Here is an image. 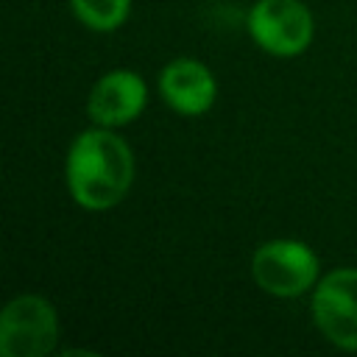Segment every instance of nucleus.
<instances>
[{
  "instance_id": "obj_1",
  "label": "nucleus",
  "mask_w": 357,
  "mask_h": 357,
  "mask_svg": "<svg viewBox=\"0 0 357 357\" xmlns=\"http://www.w3.org/2000/svg\"><path fill=\"white\" fill-rule=\"evenodd\" d=\"M64 178L81 209L106 212L117 206L134 184V153L112 128H86L70 142Z\"/></svg>"
},
{
  "instance_id": "obj_3",
  "label": "nucleus",
  "mask_w": 357,
  "mask_h": 357,
  "mask_svg": "<svg viewBox=\"0 0 357 357\" xmlns=\"http://www.w3.org/2000/svg\"><path fill=\"white\" fill-rule=\"evenodd\" d=\"M59 343L56 307L39 293L14 296L0 315L3 357H45Z\"/></svg>"
},
{
  "instance_id": "obj_6",
  "label": "nucleus",
  "mask_w": 357,
  "mask_h": 357,
  "mask_svg": "<svg viewBox=\"0 0 357 357\" xmlns=\"http://www.w3.org/2000/svg\"><path fill=\"white\" fill-rule=\"evenodd\" d=\"M148 103V86L134 70H112L98 78L86 98V114L95 126L120 128L134 123Z\"/></svg>"
},
{
  "instance_id": "obj_7",
  "label": "nucleus",
  "mask_w": 357,
  "mask_h": 357,
  "mask_svg": "<svg viewBox=\"0 0 357 357\" xmlns=\"http://www.w3.org/2000/svg\"><path fill=\"white\" fill-rule=\"evenodd\" d=\"M162 100L181 117H201L218 100V81L212 70L198 59H173L159 73Z\"/></svg>"
},
{
  "instance_id": "obj_8",
  "label": "nucleus",
  "mask_w": 357,
  "mask_h": 357,
  "mask_svg": "<svg viewBox=\"0 0 357 357\" xmlns=\"http://www.w3.org/2000/svg\"><path fill=\"white\" fill-rule=\"evenodd\" d=\"M70 8L84 28L109 33L128 20L131 0H70Z\"/></svg>"
},
{
  "instance_id": "obj_5",
  "label": "nucleus",
  "mask_w": 357,
  "mask_h": 357,
  "mask_svg": "<svg viewBox=\"0 0 357 357\" xmlns=\"http://www.w3.org/2000/svg\"><path fill=\"white\" fill-rule=\"evenodd\" d=\"M312 321L318 332L343 351H357V268H335L315 282Z\"/></svg>"
},
{
  "instance_id": "obj_2",
  "label": "nucleus",
  "mask_w": 357,
  "mask_h": 357,
  "mask_svg": "<svg viewBox=\"0 0 357 357\" xmlns=\"http://www.w3.org/2000/svg\"><path fill=\"white\" fill-rule=\"evenodd\" d=\"M251 276L268 296L298 298L318 282V257L301 240H268L251 257Z\"/></svg>"
},
{
  "instance_id": "obj_4",
  "label": "nucleus",
  "mask_w": 357,
  "mask_h": 357,
  "mask_svg": "<svg viewBox=\"0 0 357 357\" xmlns=\"http://www.w3.org/2000/svg\"><path fill=\"white\" fill-rule=\"evenodd\" d=\"M245 28L257 47L276 59L301 56L315 36L312 11L301 0H257L245 17Z\"/></svg>"
}]
</instances>
